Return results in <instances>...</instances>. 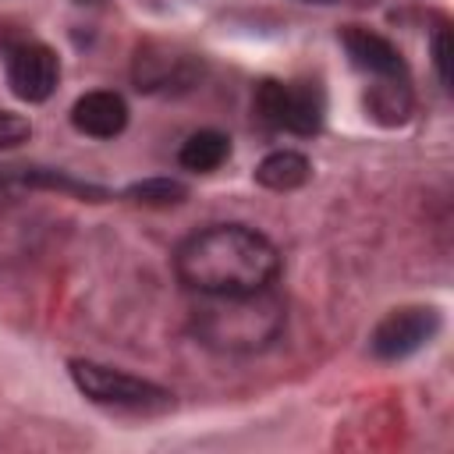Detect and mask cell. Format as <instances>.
<instances>
[{
    "label": "cell",
    "mask_w": 454,
    "mask_h": 454,
    "mask_svg": "<svg viewBox=\"0 0 454 454\" xmlns=\"http://www.w3.org/2000/svg\"><path fill=\"white\" fill-rule=\"evenodd\" d=\"M312 177V163L294 149H277L255 167V181L270 192H294Z\"/></svg>",
    "instance_id": "9c48e42d"
},
{
    "label": "cell",
    "mask_w": 454,
    "mask_h": 454,
    "mask_svg": "<svg viewBox=\"0 0 454 454\" xmlns=\"http://www.w3.org/2000/svg\"><path fill=\"white\" fill-rule=\"evenodd\" d=\"M433 64H436L440 82L450 85V35H447V28H436V35H433Z\"/></svg>",
    "instance_id": "9a60e30c"
},
{
    "label": "cell",
    "mask_w": 454,
    "mask_h": 454,
    "mask_svg": "<svg viewBox=\"0 0 454 454\" xmlns=\"http://www.w3.org/2000/svg\"><path fill=\"white\" fill-rule=\"evenodd\" d=\"M309 4H326V0H309Z\"/></svg>",
    "instance_id": "e0dca14e"
},
{
    "label": "cell",
    "mask_w": 454,
    "mask_h": 454,
    "mask_svg": "<svg viewBox=\"0 0 454 454\" xmlns=\"http://www.w3.org/2000/svg\"><path fill=\"white\" fill-rule=\"evenodd\" d=\"M227 156H231V138H227L223 131H213V128L188 135V138L181 142V149H177V163H181L184 170H195V174L216 170Z\"/></svg>",
    "instance_id": "8fae6325"
},
{
    "label": "cell",
    "mask_w": 454,
    "mask_h": 454,
    "mask_svg": "<svg viewBox=\"0 0 454 454\" xmlns=\"http://www.w3.org/2000/svg\"><path fill=\"white\" fill-rule=\"evenodd\" d=\"M28 121L21 114H11V110H0V149H11L18 142L28 138Z\"/></svg>",
    "instance_id": "5bb4252c"
},
{
    "label": "cell",
    "mask_w": 454,
    "mask_h": 454,
    "mask_svg": "<svg viewBox=\"0 0 454 454\" xmlns=\"http://www.w3.org/2000/svg\"><path fill=\"white\" fill-rule=\"evenodd\" d=\"M25 167H0V206L14 202L25 192Z\"/></svg>",
    "instance_id": "2e32d148"
},
{
    "label": "cell",
    "mask_w": 454,
    "mask_h": 454,
    "mask_svg": "<svg viewBox=\"0 0 454 454\" xmlns=\"http://www.w3.org/2000/svg\"><path fill=\"white\" fill-rule=\"evenodd\" d=\"M436 333H440V312L433 305H404V309L387 312L376 323V330L369 337V348H372L376 358L397 362V358L415 355Z\"/></svg>",
    "instance_id": "5b68a950"
},
{
    "label": "cell",
    "mask_w": 454,
    "mask_h": 454,
    "mask_svg": "<svg viewBox=\"0 0 454 454\" xmlns=\"http://www.w3.org/2000/svg\"><path fill=\"white\" fill-rule=\"evenodd\" d=\"M195 74V64L188 57H174L167 60V53H153L149 46L138 50L135 60V78L138 89H170V85H188Z\"/></svg>",
    "instance_id": "30bf717a"
},
{
    "label": "cell",
    "mask_w": 454,
    "mask_h": 454,
    "mask_svg": "<svg viewBox=\"0 0 454 454\" xmlns=\"http://www.w3.org/2000/svg\"><path fill=\"white\" fill-rule=\"evenodd\" d=\"M124 195L138 206H177L188 195V188L181 181H170V177H145V181L131 184Z\"/></svg>",
    "instance_id": "4fadbf2b"
},
{
    "label": "cell",
    "mask_w": 454,
    "mask_h": 454,
    "mask_svg": "<svg viewBox=\"0 0 454 454\" xmlns=\"http://www.w3.org/2000/svg\"><path fill=\"white\" fill-rule=\"evenodd\" d=\"M280 255L266 234L245 223H213L174 248V273L195 294H245L270 287Z\"/></svg>",
    "instance_id": "6da1fadb"
},
{
    "label": "cell",
    "mask_w": 454,
    "mask_h": 454,
    "mask_svg": "<svg viewBox=\"0 0 454 454\" xmlns=\"http://www.w3.org/2000/svg\"><path fill=\"white\" fill-rule=\"evenodd\" d=\"M67 372L74 380V387L103 408H117V411H131V415H160L174 408V394L153 380H142L135 372L92 362V358H71Z\"/></svg>",
    "instance_id": "3957f363"
},
{
    "label": "cell",
    "mask_w": 454,
    "mask_h": 454,
    "mask_svg": "<svg viewBox=\"0 0 454 454\" xmlns=\"http://www.w3.org/2000/svg\"><path fill=\"white\" fill-rule=\"evenodd\" d=\"M71 124H74V131H82L89 138H114L128 124V103L110 89L85 92L71 106Z\"/></svg>",
    "instance_id": "ba28073f"
},
{
    "label": "cell",
    "mask_w": 454,
    "mask_h": 454,
    "mask_svg": "<svg viewBox=\"0 0 454 454\" xmlns=\"http://www.w3.org/2000/svg\"><path fill=\"white\" fill-rule=\"evenodd\" d=\"M365 110L380 121V124H404L411 114V89L408 78H383L376 85H369L365 92Z\"/></svg>",
    "instance_id": "7c38bea8"
},
{
    "label": "cell",
    "mask_w": 454,
    "mask_h": 454,
    "mask_svg": "<svg viewBox=\"0 0 454 454\" xmlns=\"http://www.w3.org/2000/svg\"><path fill=\"white\" fill-rule=\"evenodd\" d=\"M4 74H7V85H11V92L18 99L43 103L57 89L60 64H57V53L50 46H43V43H18V46L7 50Z\"/></svg>",
    "instance_id": "8992f818"
},
{
    "label": "cell",
    "mask_w": 454,
    "mask_h": 454,
    "mask_svg": "<svg viewBox=\"0 0 454 454\" xmlns=\"http://www.w3.org/2000/svg\"><path fill=\"white\" fill-rule=\"evenodd\" d=\"M255 114L277 128V131H291V135H316L323 128V114H326V96L316 82H277V78H262L255 85Z\"/></svg>",
    "instance_id": "277c9868"
},
{
    "label": "cell",
    "mask_w": 454,
    "mask_h": 454,
    "mask_svg": "<svg viewBox=\"0 0 454 454\" xmlns=\"http://www.w3.org/2000/svg\"><path fill=\"white\" fill-rule=\"evenodd\" d=\"M192 333L216 351H262L284 333V305L270 287L245 294H199Z\"/></svg>",
    "instance_id": "7a4b0ae2"
},
{
    "label": "cell",
    "mask_w": 454,
    "mask_h": 454,
    "mask_svg": "<svg viewBox=\"0 0 454 454\" xmlns=\"http://www.w3.org/2000/svg\"><path fill=\"white\" fill-rule=\"evenodd\" d=\"M340 46H344L348 60H351L362 74H369V78H376V82H383V78H408V67H404L401 50H397L387 35H380V32H372V28L344 25V28H340Z\"/></svg>",
    "instance_id": "52a82bcc"
}]
</instances>
